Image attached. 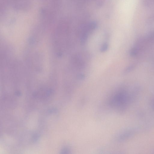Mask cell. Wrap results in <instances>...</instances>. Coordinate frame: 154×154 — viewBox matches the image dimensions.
Returning <instances> with one entry per match:
<instances>
[{
    "mask_svg": "<svg viewBox=\"0 0 154 154\" xmlns=\"http://www.w3.org/2000/svg\"><path fill=\"white\" fill-rule=\"evenodd\" d=\"M126 98V96L124 94L119 93L112 98L110 103L111 105L114 107H121L125 103Z\"/></svg>",
    "mask_w": 154,
    "mask_h": 154,
    "instance_id": "6da1fadb",
    "label": "cell"
},
{
    "mask_svg": "<svg viewBox=\"0 0 154 154\" xmlns=\"http://www.w3.org/2000/svg\"><path fill=\"white\" fill-rule=\"evenodd\" d=\"M143 1L145 4L148 6L154 5V0H143Z\"/></svg>",
    "mask_w": 154,
    "mask_h": 154,
    "instance_id": "7a4b0ae2",
    "label": "cell"
},
{
    "mask_svg": "<svg viewBox=\"0 0 154 154\" xmlns=\"http://www.w3.org/2000/svg\"><path fill=\"white\" fill-rule=\"evenodd\" d=\"M108 48V44L106 43H104L101 47L100 51L101 52H104L107 50Z\"/></svg>",
    "mask_w": 154,
    "mask_h": 154,
    "instance_id": "3957f363",
    "label": "cell"
},
{
    "mask_svg": "<svg viewBox=\"0 0 154 154\" xmlns=\"http://www.w3.org/2000/svg\"></svg>",
    "mask_w": 154,
    "mask_h": 154,
    "instance_id": "277c9868",
    "label": "cell"
}]
</instances>
